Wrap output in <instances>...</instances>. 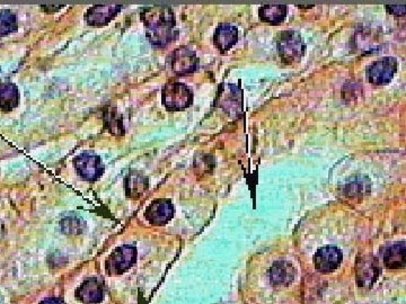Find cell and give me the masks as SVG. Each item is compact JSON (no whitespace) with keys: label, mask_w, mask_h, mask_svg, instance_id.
<instances>
[{"label":"cell","mask_w":406,"mask_h":304,"mask_svg":"<svg viewBox=\"0 0 406 304\" xmlns=\"http://www.w3.org/2000/svg\"><path fill=\"white\" fill-rule=\"evenodd\" d=\"M105 128L114 135H122L124 133L122 117L115 108H108L104 112Z\"/></svg>","instance_id":"obj_20"},{"label":"cell","mask_w":406,"mask_h":304,"mask_svg":"<svg viewBox=\"0 0 406 304\" xmlns=\"http://www.w3.org/2000/svg\"><path fill=\"white\" fill-rule=\"evenodd\" d=\"M238 40V31L234 25L224 23L219 25L215 30V44L222 52H227L228 50L231 49Z\"/></svg>","instance_id":"obj_12"},{"label":"cell","mask_w":406,"mask_h":304,"mask_svg":"<svg viewBox=\"0 0 406 304\" xmlns=\"http://www.w3.org/2000/svg\"><path fill=\"white\" fill-rule=\"evenodd\" d=\"M79 301L86 304L99 303L103 298V284L99 278H90L84 282L77 290Z\"/></svg>","instance_id":"obj_13"},{"label":"cell","mask_w":406,"mask_h":304,"mask_svg":"<svg viewBox=\"0 0 406 304\" xmlns=\"http://www.w3.org/2000/svg\"><path fill=\"white\" fill-rule=\"evenodd\" d=\"M86 227V223L83 219L78 216H67L61 221V230L65 234H83Z\"/></svg>","instance_id":"obj_23"},{"label":"cell","mask_w":406,"mask_h":304,"mask_svg":"<svg viewBox=\"0 0 406 304\" xmlns=\"http://www.w3.org/2000/svg\"><path fill=\"white\" fill-rule=\"evenodd\" d=\"M388 12L393 15L404 16L405 15V5H389L387 6Z\"/></svg>","instance_id":"obj_24"},{"label":"cell","mask_w":406,"mask_h":304,"mask_svg":"<svg viewBox=\"0 0 406 304\" xmlns=\"http://www.w3.org/2000/svg\"><path fill=\"white\" fill-rule=\"evenodd\" d=\"M17 19L14 12L8 10H0V37H6L17 31Z\"/></svg>","instance_id":"obj_22"},{"label":"cell","mask_w":406,"mask_h":304,"mask_svg":"<svg viewBox=\"0 0 406 304\" xmlns=\"http://www.w3.org/2000/svg\"><path fill=\"white\" fill-rule=\"evenodd\" d=\"M40 304H65V302L62 301L61 298H48Z\"/></svg>","instance_id":"obj_25"},{"label":"cell","mask_w":406,"mask_h":304,"mask_svg":"<svg viewBox=\"0 0 406 304\" xmlns=\"http://www.w3.org/2000/svg\"><path fill=\"white\" fill-rule=\"evenodd\" d=\"M385 266L392 270L403 268L406 265V247L404 241L388 247L384 255Z\"/></svg>","instance_id":"obj_15"},{"label":"cell","mask_w":406,"mask_h":304,"mask_svg":"<svg viewBox=\"0 0 406 304\" xmlns=\"http://www.w3.org/2000/svg\"><path fill=\"white\" fill-rule=\"evenodd\" d=\"M398 68L397 60L393 57H384L374 62L367 71L370 83L374 85H386L394 77Z\"/></svg>","instance_id":"obj_5"},{"label":"cell","mask_w":406,"mask_h":304,"mask_svg":"<svg viewBox=\"0 0 406 304\" xmlns=\"http://www.w3.org/2000/svg\"><path fill=\"white\" fill-rule=\"evenodd\" d=\"M174 214V206L169 200L154 201L146 210V219L151 225H163L173 218Z\"/></svg>","instance_id":"obj_10"},{"label":"cell","mask_w":406,"mask_h":304,"mask_svg":"<svg viewBox=\"0 0 406 304\" xmlns=\"http://www.w3.org/2000/svg\"><path fill=\"white\" fill-rule=\"evenodd\" d=\"M19 104V92L14 83H0V110L10 112Z\"/></svg>","instance_id":"obj_16"},{"label":"cell","mask_w":406,"mask_h":304,"mask_svg":"<svg viewBox=\"0 0 406 304\" xmlns=\"http://www.w3.org/2000/svg\"><path fill=\"white\" fill-rule=\"evenodd\" d=\"M279 56L287 63L298 61L304 52L302 37L295 31H284L278 37Z\"/></svg>","instance_id":"obj_3"},{"label":"cell","mask_w":406,"mask_h":304,"mask_svg":"<svg viewBox=\"0 0 406 304\" xmlns=\"http://www.w3.org/2000/svg\"><path fill=\"white\" fill-rule=\"evenodd\" d=\"M148 186V179L142 172H130L129 175L126 176V191L129 197L138 199L142 196V194L147 191Z\"/></svg>","instance_id":"obj_17"},{"label":"cell","mask_w":406,"mask_h":304,"mask_svg":"<svg viewBox=\"0 0 406 304\" xmlns=\"http://www.w3.org/2000/svg\"><path fill=\"white\" fill-rule=\"evenodd\" d=\"M75 167L85 181H95L103 174L104 167L101 158L92 152H85L75 159Z\"/></svg>","instance_id":"obj_9"},{"label":"cell","mask_w":406,"mask_h":304,"mask_svg":"<svg viewBox=\"0 0 406 304\" xmlns=\"http://www.w3.org/2000/svg\"><path fill=\"white\" fill-rule=\"evenodd\" d=\"M295 275V268L288 261H277L270 270V280L274 285H289Z\"/></svg>","instance_id":"obj_14"},{"label":"cell","mask_w":406,"mask_h":304,"mask_svg":"<svg viewBox=\"0 0 406 304\" xmlns=\"http://www.w3.org/2000/svg\"><path fill=\"white\" fill-rule=\"evenodd\" d=\"M142 19L148 40L155 48H166L179 35L175 15L168 7H148L142 10Z\"/></svg>","instance_id":"obj_1"},{"label":"cell","mask_w":406,"mask_h":304,"mask_svg":"<svg viewBox=\"0 0 406 304\" xmlns=\"http://www.w3.org/2000/svg\"><path fill=\"white\" fill-rule=\"evenodd\" d=\"M168 65L174 74L184 76L197 70L199 59L192 50L186 46H181L169 56Z\"/></svg>","instance_id":"obj_4"},{"label":"cell","mask_w":406,"mask_h":304,"mask_svg":"<svg viewBox=\"0 0 406 304\" xmlns=\"http://www.w3.org/2000/svg\"><path fill=\"white\" fill-rule=\"evenodd\" d=\"M342 259L343 255L338 247H322L315 254V267L322 274L332 273L341 265Z\"/></svg>","instance_id":"obj_8"},{"label":"cell","mask_w":406,"mask_h":304,"mask_svg":"<svg viewBox=\"0 0 406 304\" xmlns=\"http://www.w3.org/2000/svg\"><path fill=\"white\" fill-rule=\"evenodd\" d=\"M193 101L191 90L184 83L172 81L163 90V103L169 111H182Z\"/></svg>","instance_id":"obj_2"},{"label":"cell","mask_w":406,"mask_h":304,"mask_svg":"<svg viewBox=\"0 0 406 304\" xmlns=\"http://www.w3.org/2000/svg\"><path fill=\"white\" fill-rule=\"evenodd\" d=\"M357 283L360 287H370L378 280L380 266L377 259L371 255L362 256L357 261Z\"/></svg>","instance_id":"obj_7"},{"label":"cell","mask_w":406,"mask_h":304,"mask_svg":"<svg viewBox=\"0 0 406 304\" xmlns=\"http://www.w3.org/2000/svg\"><path fill=\"white\" fill-rule=\"evenodd\" d=\"M137 259L135 247L124 245L112 252L106 261V272L111 275L122 274L133 266Z\"/></svg>","instance_id":"obj_6"},{"label":"cell","mask_w":406,"mask_h":304,"mask_svg":"<svg viewBox=\"0 0 406 304\" xmlns=\"http://www.w3.org/2000/svg\"><path fill=\"white\" fill-rule=\"evenodd\" d=\"M287 15V7L284 5H264L260 10V17L263 22L270 24H279Z\"/></svg>","instance_id":"obj_19"},{"label":"cell","mask_w":406,"mask_h":304,"mask_svg":"<svg viewBox=\"0 0 406 304\" xmlns=\"http://www.w3.org/2000/svg\"><path fill=\"white\" fill-rule=\"evenodd\" d=\"M120 10L121 6L117 5H96L87 10L85 19L93 26H102L108 24Z\"/></svg>","instance_id":"obj_11"},{"label":"cell","mask_w":406,"mask_h":304,"mask_svg":"<svg viewBox=\"0 0 406 304\" xmlns=\"http://www.w3.org/2000/svg\"><path fill=\"white\" fill-rule=\"evenodd\" d=\"M219 99H220V105L227 112L233 110L236 113L237 110L240 111L242 108V92L235 85H226Z\"/></svg>","instance_id":"obj_18"},{"label":"cell","mask_w":406,"mask_h":304,"mask_svg":"<svg viewBox=\"0 0 406 304\" xmlns=\"http://www.w3.org/2000/svg\"><path fill=\"white\" fill-rule=\"evenodd\" d=\"M369 188L368 179L358 177V179H350L348 184L345 185V192L349 197H360L369 191Z\"/></svg>","instance_id":"obj_21"}]
</instances>
